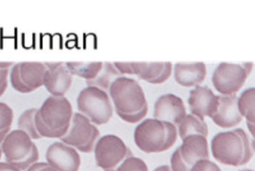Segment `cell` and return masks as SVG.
<instances>
[{
  "instance_id": "cell-1",
  "label": "cell",
  "mask_w": 255,
  "mask_h": 171,
  "mask_svg": "<svg viewBox=\"0 0 255 171\" xmlns=\"http://www.w3.org/2000/svg\"><path fill=\"white\" fill-rule=\"evenodd\" d=\"M109 89L116 113L122 120L135 123L147 115L148 104L142 87L136 80L125 76L119 77Z\"/></svg>"
},
{
  "instance_id": "cell-2",
  "label": "cell",
  "mask_w": 255,
  "mask_h": 171,
  "mask_svg": "<svg viewBox=\"0 0 255 171\" xmlns=\"http://www.w3.org/2000/svg\"><path fill=\"white\" fill-rule=\"evenodd\" d=\"M73 115L68 98L50 96L35 113V129L41 138H61L68 131Z\"/></svg>"
},
{
  "instance_id": "cell-3",
  "label": "cell",
  "mask_w": 255,
  "mask_h": 171,
  "mask_svg": "<svg viewBox=\"0 0 255 171\" xmlns=\"http://www.w3.org/2000/svg\"><path fill=\"white\" fill-rule=\"evenodd\" d=\"M211 150L218 162L234 167L246 165L254 155L249 135L241 128L216 134L211 141Z\"/></svg>"
},
{
  "instance_id": "cell-4",
  "label": "cell",
  "mask_w": 255,
  "mask_h": 171,
  "mask_svg": "<svg viewBox=\"0 0 255 171\" xmlns=\"http://www.w3.org/2000/svg\"><path fill=\"white\" fill-rule=\"evenodd\" d=\"M177 139L175 125L155 118L146 119L134 131L135 144L146 153L166 151L174 146Z\"/></svg>"
},
{
  "instance_id": "cell-5",
  "label": "cell",
  "mask_w": 255,
  "mask_h": 171,
  "mask_svg": "<svg viewBox=\"0 0 255 171\" xmlns=\"http://www.w3.org/2000/svg\"><path fill=\"white\" fill-rule=\"evenodd\" d=\"M1 148L7 163L20 171H26L39 159L36 144L27 133L20 129L10 132L2 141Z\"/></svg>"
},
{
  "instance_id": "cell-6",
  "label": "cell",
  "mask_w": 255,
  "mask_h": 171,
  "mask_svg": "<svg viewBox=\"0 0 255 171\" xmlns=\"http://www.w3.org/2000/svg\"><path fill=\"white\" fill-rule=\"evenodd\" d=\"M77 108L92 123L104 125L113 115V109L108 94L96 86H88L79 94Z\"/></svg>"
},
{
  "instance_id": "cell-7",
  "label": "cell",
  "mask_w": 255,
  "mask_h": 171,
  "mask_svg": "<svg viewBox=\"0 0 255 171\" xmlns=\"http://www.w3.org/2000/svg\"><path fill=\"white\" fill-rule=\"evenodd\" d=\"M252 68V62L241 64L221 62L213 72L212 83L222 95H235L246 83Z\"/></svg>"
},
{
  "instance_id": "cell-8",
  "label": "cell",
  "mask_w": 255,
  "mask_h": 171,
  "mask_svg": "<svg viewBox=\"0 0 255 171\" xmlns=\"http://www.w3.org/2000/svg\"><path fill=\"white\" fill-rule=\"evenodd\" d=\"M209 158L207 138L201 135H188L171 156V171H190L197 162Z\"/></svg>"
},
{
  "instance_id": "cell-9",
  "label": "cell",
  "mask_w": 255,
  "mask_h": 171,
  "mask_svg": "<svg viewBox=\"0 0 255 171\" xmlns=\"http://www.w3.org/2000/svg\"><path fill=\"white\" fill-rule=\"evenodd\" d=\"M94 149L97 165L104 171H116L124 160L133 156L123 140L112 134L101 137Z\"/></svg>"
},
{
  "instance_id": "cell-10",
  "label": "cell",
  "mask_w": 255,
  "mask_h": 171,
  "mask_svg": "<svg viewBox=\"0 0 255 171\" xmlns=\"http://www.w3.org/2000/svg\"><path fill=\"white\" fill-rule=\"evenodd\" d=\"M100 131L88 117L80 113H74L71 124L61 141L82 153H92Z\"/></svg>"
},
{
  "instance_id": "cell-11",
  "label": "cell",
  "mask_w": 255,
  "mask_h": 171,
  "mask_svg": "<svg viewBox=\"0 0 255 171\" xmlns=\"http://www.w3.org/2000/svg\"><path fill=\"white\" fill-rule=\"evenodd\" d=\"M47 67L44 62H20L10 70L11 86L20 93H30L44 86Z\"/></svg>"
},
{
  "instance_id": "cell-12",
  "label": "cell",
  "mask_w": 255,
  "mask_h": 171,
  "mask_svg": "<svg viewBox=\"0 0 255 171\" xmlns=\"http://www.w3.org/2000/svg\"><path fill=\"white\" fill-rule=\"evenodd\" d=\"M120 74H135L151 84L165 83L172 72L171 62H115Z\"/></svg>"
},
{
  "instance_id": "cell-13",
  "label": "cell",
  "mask_w": 255,
  "mask_h": 171,
  "mask_svg": "<svg viewBox=\"0 0 255 171\" xmlns=\"http://www.w3.org/2000/svg\"><path fill=\"white\" fill-rule=\"evenodd\" d=\"M46 160L57 171H79L81 165L78 152L74 147L59 141L47 148Z\"/></svg>"
},
{
  "instance_id": "cell-14",
  "label": "cell",
  "mask_w": 255,
  "mask_h": 171,
  "mask_svg": "<svg viewBox=\"0 0 255 171\" xmlns=\"http://www.w3.org/2000/svg\"><path fill=\"white\" fill-rule=\"evenodd\" d=\"M47 70L44 76V86L52 96L64 97L69 90L73 75L63 62H44Z\"/></svg>"
},
{
  "instance_id": "cell-15",
  "label": "cell",
  "mask_w": 255,
  "mask_h": 171,
  "mask_svg": "<svg viewBox=\"0 0 255 171\" xmlns=\"http://www.w3.org/2000/svg\"><path fill=\"white\" fill-rule=\"evenodd\" d=\"M186 115V107L183 100L174 94L162 95L155 102V119L178 125Z\"/></svg>"
},
{
  "instance_id": "cell-16",
  "label": "cell",
  "mask_w": 255,
  "mask_h": 171,
  "mask_svg": "<svg viewBox=\"0 0 255 171\" xmlns=\"http://www.w3.org/2000/svg\"><path fill=\"white\" fill-rule=\"evenodd\" d=\"M188 103L194 115L201 119L207 116L211 117L217 110L219 95L207 86H197L189 92Z\"/></svg>"
},
{
  "instance_id": "cell-17",
  "label": "cell",
  "mask_w": 255,
  "mask_h": 171,
  "mask_svg": "<svg viewBox=\"0 0 255 171\" xmlns=\"http://www.w3.org/2000/svg\"><path fill=\"white\" fill-rule=\"evenodd\" d=\"M237 101L238 98L236 95H219L217 110L211 118L219 127L228 129L242 121L243 117L239 112Z\"/></svg>"
},
{
  "instance_id": "cell-18",
  "label": "cell",
  "mask_w": 255,
  "mask_h": 171,
  "mask_svg": "<svg viewBox=\"0 0 255 171\" xmlns=\"http://www.w3.org/2000/svg\"><path fill=\"white\" fill-rule=\"evenodd\" d=\"M174 79L184 87L201 84L205 80L207 68L204 62H177L174 68Z\"/></svg>"
},
{
  "instance_id": "cell-19",
  "label": "cell",
  "mask_w": 255,
  "mask_h": 171,
  "mask_svg": "<svg viewBox=\"0 0 255 171\" xmlns=\"http://www.w3.org/2000/svg\"><path fill=\"white\" fill-rule=\"evenodd\" d=\"M255 89L254 87L245 90L240 95L237 101L239 112L242 117H246L248 128L252 135H254L255 127Z\"/></svg>"
},
{
  "instance_id": "cell-20",
  "label": "cell",
  "mask_w": 255,
  "mask_h": 171,
  "mask_svg": "<svg viewBox=\"0 0 255 171\" xmlns=\"http://www.w3.org/2000/svg\"><path fill=\"white\" fill-rule=\"evenodd\" d=\"M178 125L179 135L182 140L191 135H201L206 138L208 136V126L204 119L194 114H186Z\"/></svg>"
},
{
  "instance_id": "cell-21",
  "label": "cell",
  "mask_w": 255,
  "mask_h": 171,
  "mask_svg": "<svg viewBox=\"0 0 255 171\" xmlns=\"http://www.w3.org/2000/svg\"><path fill=\"white\" fill-rule=\"evenodd\" d=\"M67 68L73 76L76 75L86 80H94L102 69L103 62H67Z\"/></svg>"
},
{
  "instance_id": "cell-22",
  "label": "cell",
  "mask_w": 255,
  "mask_h": 171,
  "mask_svg": "<svg viewBox=\"0 0 255 171\" xmlns=\"http://www.w3.org/2000/svg\"><path fill=\"white\" fill-rule=\"evenodd\" d=\"M120 73L116 69L113 63L110 62H104L102 69L98 75L94 80L86 82L88 86H96L103 89H109L110 85L113 83V78L120 75Z\"/></svg>"
},
{
  "instance_id": "cell-23",
  "label": "cell",
  "mask_w": 255,
  "mask_h": 171,
  "mask_svg": "<svg viewBox=\"0 0 255 171\" xmlns=\"http://www.w3.org/2000/svg\"><path fill=\"white\" fill-rule=\"evenodd\" d=\"M37 110L38 109L36 108L26 110L20 114V117L17 120V126H18L19 129L24 131L32 139L34 140L41 138L35 129V120H34Z\"/></svg>"
},
{
  "instance_id": "cell-24",
  "label": "cell",
  "mask_w": 255,
  "mask_h": 171,
  "mask_svg": "<svg viewBox=\"0 0 255 171\" xmlns=\"http://www.w3.org/2000/svg\"><path fill=\"white\" fill-rule=\"evenodd\" d=\"M13 120L14 112L12 109L5 103L0 102V144L9 133Z\"/></svg>"
},
{
  "instance_id": "cell-25",
  "label": "cell",
  "mask_w": 255,
  "mask_h": 171,
  "mask_svg": "<svg viewBox=\"0 0 255 171\" xmlns=\"http://www.w3.org/2000/svg\"><path fill=\"white\" fill-rule=\"evenodd\" d=\"M116 171H148V168L142 159L132 156L124 160Z\"/></svg>"
},
{
  "instance_id": "cell-26",
  "label": "cell",
  "mask_w": 255,
  "mask_h": 171,
  "mask_svg": "<svg viewBox=\"0 0 255 171\" xmlns=\"http://www.w3.org/2000/svg\"><path fill=\"white\" fill-rule=\"evenodd\" d=\"M12 65V62H0V97L5 93L8 87L9 68Z\"/></svg>"
},
{
  "instance_id": "cell-27",
  "label": "cell",
  "mask_w": 255,
  "mask_h": 171,
  "mask_svg": "<svg viewBox=\"0 0 255 171\" xmlns=\"http://www.w3.org/2000/svg\"><path fill=\"white\" fill-rule=\"evenodd\" d=\"M190 171H222L219 166L209 159H202L197 162Z\"/></svg>"
},
{
  "instance_id": "cell-28",
  "label": "cell",
  "mask_w": 255,
  "mask_h": 171,
  "mask_svg": "<svg viewBox=\"0 0 255 171\" xmlns=\"http://www.w3.org/2000/svg\"><path fill=\"white\" fill-rule=\"evenodd\" d=\"M27 171H57L46 162H37L28 168Z\"/></svg>"
},
{
  "instance_id": "cell-29",
  "label": "cell",
  "mask_w": 255,
  "mask_h": 171,
  "mask_svg": "<svg viewBox=\"0 0 255 171\" xmlns=\"http://www.w3.org/2000/svg\"><path fill=\"white\" fill-rule=\"evenodd\" d=\"M0 171H20L18 168L9 165L7 162H0Z\"/></svg>"
},
{
  "instance_id": "cell-30",
  "label": "cell",
  "mask_w": 255,
  "mask_h": 171,
  "mask_svg": "<svg viewBox=\"0 0 255 171\" xmlns=\"http://www.w3.org/2000/svg\"><path fill=\"white\" fill-rule=\"evenodd\" d=\"M153 171H172L171 168L168 165H162V166L158 167Z\"/></svg>"
},
{
  "instance_id": "cell-31",
  "label": "cell",
  "mask_w": 255,
  "mask_h": 171,
  "mask_svg": "<svg viewBox=\"0 0 255 171\" xmlns=\"http://www.w3.org/2000/svg\"><path fill=\"white\" fill-rule=\"evenodd\" d=\"M2 148H1V147H0V159H1V158H2Z\"/></svg>"
},
{
  "instance_id": "cell-32",
  "label": "cell",
  "mask_w": 255,
  "mask_h": 171,
  "mask_svg": "<svg viewBox=\"0 0 255 171\" xmlns=\"http://www.w3.org/2000/svg\"><path fill=\"white\" fill-rule=\"evenodd\" d=\"M254 171L253 170H250V169H245V170H242V171Z\"/></svg>"
}]
</instances>
